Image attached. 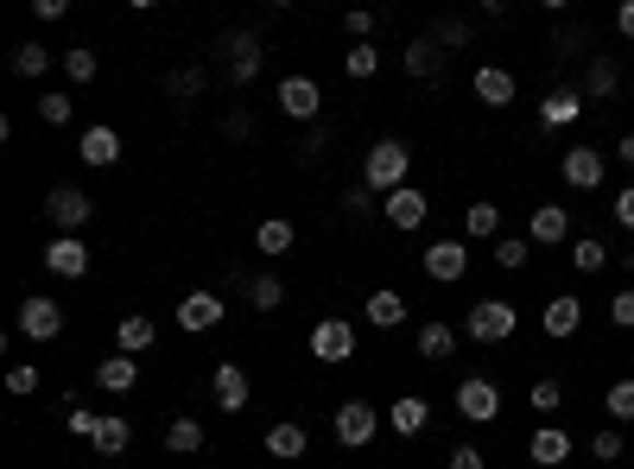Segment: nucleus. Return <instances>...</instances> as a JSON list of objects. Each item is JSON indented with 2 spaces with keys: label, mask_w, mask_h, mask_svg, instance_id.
<instances>
[{
  "label": "nucleus",
  "mask_w": 634,
  "mask_h": 469,
  "mask_svg": "<svg viewBox=\"0 0 634 469\" xmlns=\"http://www.w3.org/2000/svg\"><path fill=\"white\" fill-rule=\"evenodd\" d=\"M406 172H413V147H406V140H374V147H368V159H362L368 191L393 197V191H406Z\"/></svg>",
  "instance_id": "obj_1"
},
{
  "label": "nucleus",
  "mask_w": 634,
  "mask_h": 469,
  "mask_svg": "<svg viewBox=\"0 0 634 469\" xmlns=\"http://www.w3.org/2000/svg\"><path fill=\"white\" fill-rule=\"evenodd\" d=\"M514 330H520V311H514L508 298H476V305H470V318H463V336H470V343H508Z\"/></svg>",
  "instance_id": "obj_2"
},
{
  "label": "nucleus",
  "mask_w": 634,
  "mask_h": 469,
  "mask_svg": "<svg viewBox=\"0 0 634 469\" xmlns=\"http://www.w3.org/2000/svg\"><path fill=\"white\" fill-rule=\"evenodd\" d=\"M90 216H95V204H90V191H77V184H58V191L45 197V222L58 234H83Z\"/></svg>",
  "instance_id": "obj_3"
},
{
  "label": "nucleus",
  "mask_w": 634,
  "mask_h": 469,
  "mask_svg": "<svg viewBox=\"0 0 634 469\" xmlns=\"http://www.w3.org/2000/svg\"><path fill=\"white\" fill-rule=\"evenodd\" d=\"M558 178H565L572 191H603V184H609V159L597 147L577 140V147H565V159H558Z\"/></svg>",
  "instance_id": "obj_4"
},
{
  "label": "nucleus",
  "mask_w": 634,
  "mask_h": 469,
  "mask_svg": "<svg viewBox=\"0 0 634 469\" xmlns=\"http://www.w3.org/2000/svg\"><path fill=\"white\" fill-rule=\"evenodd\" d=\"M13 330L32 336V343H51V336H64V305H58V298H20Z\"/></svg>",
  "instance_id": "obj_5"
},
{
  "label": "nucleus",
  "mask_w": 634,
  "mask_h": 469,
  "mask_svg": "<svg viewBox=\"0 0 634 469\" xmlns=\"http://www.w3.org/2000/svg\"><path fill=\"white\" fill-rule=\"evenodd\" d=\"M457 412H463L470 425H495V412H502V387L488 381V375H470V381L457 387Z\"/></svg>",
  "instance_id": "obj_6"
},
{
  "label": "nucleus",
  "mask_w": 634,
  "mask_h": 469,
  "mask_svg": "<svg viewBox=\"0 0 634 469\" xmlns=\"http://www.w3.org/2000/svg\"><path fill=\"white\" fill-rule=\"evenodd\" d=\"M419 266H425V279H438V286H457L463 273H470V248L463 241H431L419 254Z\"/></svg>",
  "instance_id": "obj_7"
},
{
  "label": "nucleus",
  "mask_w": 634,
  "mask_h": 469,
  "mask_svg": "<svg viewBox=\"0 0 634 469\" xmlns=\"http://www.w3.org/2000/svg\"><path fill=\"white\" fill-rule=\"evenodd\" d=\"M374 432H381V412L374 407H362V400H343V407H336V444L362 450V444H374Z\"/></svg>",
  "instance_id": "obj_8"
},
{
  "label": "nucleus",
  "mask_w": 634,
  "mask_h": 469,
  "mask_svg": "<svg viewBox=\"0 0 634 469\" xmlns=\"http://www.w3.org/2000/svg\"><path fill=\"white\" fill-rule=\"evenodd\" d=\"M311 355H318V362H349V355H356V323L349 318H324L318 323V330H311Z\"/></svg>",
  "instance_id": "obj_9"
},
{
  "label": "nucleus",
  "mask_w": 634,
  "mask_h": 469,
  "mask_svg": "<svg viewBox=\"0 0 634 469\" xmlns=\"http://www.w3.org/2000/svg\"><path fill=\"white\" fill-rule=\"evenodd\" d=\"M527 241L533 248H558V241H572V209L565 204H540L527 216Z\"/></svg>",
  "instance_id": "obj_10"
},
{
  "label": "nucleus",
  "mask_w": 634,
  "mask_h": 469,
  "mask_svg": "<svg viewBox=\"0 0 634 469\" xmlns=\"http://www.w3.org/2000/svg\"><path fill=\"white\" fill-rule=\"evenodd\" d=\"M381 209H388V222H393V229H419L425 216H431V197H425L419 184H406V191L381 197Z\"/></svg>",
  "instance_id": "obj_11"
},
{
  "label": "nucleus",
  "mask_w": 634,
  "mask_h": 469,
  "mask_svg": "<svg viewBox=\"0 0 634 469\" xmlns=\"http://www.w3.org/2000/svg\"><path fill=\"white\" fill-rule=\"evenodd\" d=\"M210 393H216V407L222 412H247V393H254V387H247L242 362H222V368L210 375Z\"/></svg>",
  "instance_id": "obj_12"
},
{
  "label": "nucleus",
  "mask_w": 634,
  "mask_h": 469,
  "mask_svg": "<svg viewBox=\"0 0 634 469\" xmlns=\"http://www.w3.org/2000/svg\"><path fill=\"white\" fill-rule=\"evenodd\" d=\"M45 266H51L58 279H83V273H90V248H83L77 234H58V241L45 248Z\"/></svg>",
  "instance_id": "obj_13"
},
{
  "label": "nucleus",
  "mask_w": 634,
  "mask_h": 469,
  "mask_svg": "<svg viewBox=\"0 0 634 469\" xmlns=\"http://www.w3.org/2000/svg\"><path fill=\"white\" fill-rule=\"evenodd\" d=\"M279 108H286L292 121H318L324 95H318V83H311V77H286V83H279Z\"/></svg>",
  "instance_id": "obj_14"
},
{
  "label": "nucleus",
  "mask_w": 634,
  "mask_h": 469,
  "mask_svg": "<svg viewBox=\"0 0 634 469\" xmlns=\"http://www.w3.org/2000/svg\"><path fill=\"white\" fill-rule=\"evenodd\" d=\"M527 457H533L540 469H558L565 457H572V432H565V425H540V432L527 438Z\"/></svg>",
  "instance_id": "obj_15"
},
{
  "label": "nucleus",
  "mask_w": 634,
  "mask_h": 469,
  "mask_svg": "<svg viewBox=\"0 0 634 469\" xmlns=\"http://www.w3.org/2000/svg\"><path fill=\"white\" fill-rule=\"evenodd\" d=\"M577 330H584V305H577L572 293H558L545 305V336H552V343H572Z\"/></svg>",
  "instance_id": "obj_16"
},
{
  "label": "nucleus",
  "mask_w": 634,
  "mask_h": 469,
  "mask_svg": "<svg viewBox=\"0 0 634 469\" xmlns=\"http://www.w3.org/2000/svg\"><path fill=\"white\" fill-rule=\"evenodd\" d=\"M445 58H451V52H438V45H431V32H425V38H413V45H406V77L438 83V77H445Z\"/></svg>",
  "instance_id": "obj_17"
},
{
  "label": "nucleus",
  "mask_w": 634,
  "mask_h": 469,
  "mask_svg": "<svg viewBox=\"0 0 634 469\" xmlns=\"http://www.w3.org/2000/svg\"><path fill=\"white\" fill-rule=\"evenodd\" d=\"M222 311H229V305H222L216 293H184L178 323H184V330H216V323H222Z\"/></svg>",
  "instance_id": "obj_18"
},
{
  "label": "nucleus",
  "mask_w": 634,
  "mask_h": 469,
  "mask_svg": "<svg viewBox=\"0 0 634 469\" xmlns=\"http://www.w3.org/2000/svg\"><path fill=\"white\" fill-rule=\"evenodd\" d=\"M134 381H140V355H108V362L95 368V387H102V393H134Z\"/></svg>",
  "instance_id": "obj_19"
},
{
  "label": "nucleus",
  "mask_w": 634,
  "mask_h": 469,
  "mask_svg": "<svg viewBox=\"0 0 634 469\" xmlns=\"http://www.w3.org/2000/svg\"><path fill=\"white\" fill-rule=\"evenodd\" d=\"M77 159H83V165H115V159H122V134H115V127H90V134L77 140Z\"/></svg>",
  "instance_id": "obj_20"
},
{
  "label": "nucleus",
  "mask_w": 634,
  "mask_h": 469,
  "mask_svg": "<svg viewBox=\"0 0 634 469\" xmlns=\"http://www.w3.org/2000/svg\"><path fill=\"white\" fill-rule=\"evenodd\" d=\"M362 318L374 323V330H400V323H406V298L393 293V286H381V293H368Z\"/></svg>",
  "instance_id": "obj_21"
},
{
  "label": "nucleus",
  "mask_w": 634,
  "mask_h": 469,
  "mask_svg": "<svg viewBox=\"0 0 634 469\" xmlns=\"http://www.w3.org/2000/svg\"><path fill=\"white\" fill-rule=\"evenodd\" d=\"M615 89H622V64L597 52V58H590V70H584V95H590V102H609Z\"/></svg>",
  "instance_id": "obj_22"
},
{
  "label": "nucleus",
  "mask_w": 634,
  "mask_h": 469,
  "mask_svg": "<svg viewBox=\"0 0 634 469\" xmlns=\"http://www.w3.org/2000/svg\"><path fill=\"white\" fill-rule=\"evenodd\" d=\"M476 102H488V108H508V102H514V70H502V64H483V70H476Z\"/></svg>",
  "instance_id": "obj_23"
},
{
  "label": "nucleus",
  "mask_w": 634,
  "mask_h": 469,
  "mask_svg": "<svg viewBox=\"0 0 634 469\" xmlns=\"http://www.w3.org/2000/svg\"><path fill=\"white\" fill-rule=\"evenodd\" d=\"M451 355H457V330H451V323H438V318L419 323V362H451Z\"/></svg>",
  "instance_id": "obj_24"
},
{
  "label": "nucleus",
  "mask_w": 634,
  "mask_h": 469,
  "mask_svg": "<svg viewBox=\"0 0 634 469\" xmlns=\"http://www.w3.org/2000/svg\"><path fill=\"white\" fill-rule=\"evenodd\" d=\"M152 336H159V323H152L147 311H134V318H122V323H115V343H122V355H140V350H152Z\"/></svg>",
  "instance_id": "obj_25"
},
{
  "label": "nucleus",
  "mask_w": 634,
  "mask_h": 469,
  "mask_svg": "<svg viewBox=\"0 0 634 469\" xmlns=\"http://www.w3.org/2000/svg\"><path fill=\"white\" fill-rule=\"evenodd\" d=\"M95 450H102V457H122L127 444H134V425H127L122 412H102V425H95Z\"/></svg>",
  "instance_id": "obj_26"
},
{
  "label": "nucleus",
  "mask_w": 634,
  "mask_h": 469,
  "mask_svg": "<svg viewBox=\"0 0 634 469\" xmlns=\"http://www.w3.org/2000/svg\"><path fill=\"white\" fill-rule=\"evenodd\" d=\"M254 70H261V38H254V32L229 38V77H235V83H254Z\"/></svg>",
  "instance_id": "obj_27"
},
{
  "label": "nucleus",
  "mask_w": 634,
  "mask_h": 469,
  "mask_svg": "<svg viewBox=\"0 0 634 469\" xmlns=\"http://www.w3.org/2000/svg\"><path fill=\"white\" fill-rule=\"evenodd\" d=\"M425 419H431V400H419V393H406V400H393V432L400 438H419Z\"/></svg>",
  "instance_id": "obj_28"
},
{
  "label": "nucleus",
  "mask_w": 634,
  "mask_h": 469,
  "mask_svg": "<svg viewBox=\"0 0 634 469\" xmlns=\"http://www.w3.org/2000/svg\"><path fill=\"white\" fill-rule=\"evenodd\" d=\"M577 115H584V95H577V89H552V95H545V108H540L545 127H572Z\"/></svg>",
  "instance_id": "obj_29"
},
{
  "label": "nucleus",
  "mask_w": 634,
  "mask_h": 469,
  "mask_svg": "<svg viewBox=\"0 0 634 469\" xmlns=\"http://www.w3.org/2000/svg\"><path fill=\"white\" fill-rule=\"evenodd\" d=\"M463 234H476V241H502V204H470V209H463Z\"/></svg>",
  "instance_id": "obj_30"
},
{
  "label": "nucleus",
  "mask_w": 634,
  "mask_h": 469,
  "mask_svg": "<svg viewBox=\"0 0 634 469\" xmlns=\"http://www.w3.org/2000/svg\"><path fill=\"white\" fill-rule=\"evenodd\" d=\"M527 407H533V412H540V425H552V412H558V407H565V387H558V381H552V375H540V381H533V387H527Z\"/></svg>",
  "instance_id": "obj_31"
},
{
  "label": "nucleus",
  "mask_w": 634,
  "mask_h": 469,
  "mask_svg": "<svg viewBox=\"0 0 634 469\" xmlns=\"http://www.w3.org/2000/svg\"><path fill=\"white\" fill-rule=\"evenodd\" d=\"M247 305H254V311H279V305H286L279 273H254V279H247Z\"/></svg>",
  "instance_id": "obj_32"
},
{
  "label": "nucleus",
  "mask_w": 634,
  "mask_h": 469,
  "mask_svg": "<svg viewBox=\"0 0 634 469\" xmlns=\"http://www.w3.org/2000/svg\"><path fill=\"white\" fill-rule=\"evenodd\" d=\"M165 450H172V457L204 450V425H197V419H172V425H165Z\"/></svg>",
  "instance_id": "obj_33"
},
{
  "label": "nucleus",
  "mask_w": 634,
  "mask_h": 469,
  "mask_svg": "<svg viewBox=\"0 0 634 469\" xmlns=\"http://www.w3.org/2000/svg\"><path fill=\"white\" fill-rule=\"evenodd\" d=\"M267 450L292 464V457H304V450H311V438H304V425H273V432H267Z\"/></svg>",
  "instance_id": "obj_34"
},
{
  "label": "nucleus",
  "mask_w": 634,
  "mask_h": 469,
  "mask_svg": "<svg viewBox=\"0 0 634 469\" xmlns=\"http://www.w3.org/2000/svg\"><path fill=\"white\" fill-rule=\"evenodd\" d=\"M572 266H577V273H603V266H609V248L597 241V234H577V241H572Z\"/></svg>",
  "instance_id": "obj_35"
},
{
  "label": "nucleus",
  "mask_w": 634,
  "mask_h": 469,
  "mask_svg": "<svg viewBox=\"0 0 634 469\" xmlns=\"http://www.w3.org/2000/svg\"><path fill=\"white\" fill-rule=\"evenodd\" d=\"M254 248H261V254H292V222H279V216L261 222V229H254Z\"/></svg>",
  "instance_id": "obj_36"
},
{
  "label": "nucleus",
  "mask_w": 634,
  "mask_h": 469,
  "mask_svg": "<svg viewBox=\"0 0 634 469\" xmlns=\"http://www.w3.org/2000/svg\"><path fill=\"white\" fill-rule=\"evenodd\" d=\"M495 261L508 266V273H520V266L533 261V241H527V234H502V241H495Z\"/></svg>",
  "instance_id": "obj_37"
},
{
  "label": "nucleus",
  "mask_w": 634,
  "mask_h": 469,
  "mask_svg": "<svg viewBox=\"0 0 634 469\" xmlns=\"http://www.w3.org/2000/svg\"><path fill=\"white\" fill-rule=\"evenodd\" d=\"M95 70H102V58H95L90 45H77V52H64V77H70V83H95Z\"/></svg>",
  "instance_id": "obj_38"
},
{
  "label": "nucleus",
  "mask_w": 634,
  "mask_h": 469,
  "mask_svg": "<svg viewBox=\"0 0 634 469\" xmlns=\"http://www.w3.org/2000/svg\"><path fill=\"white\" fill-rule=\"evenodd\" d=\"M343 70H349L356 83H368V77L381 70V52H374V45H349V52H343Z\"/></svg>",
  "instance_id": "obj_39"
},
{
  "label": "nucleus",
  "mask_w": 634,
  "mask_h": 469,
  "mask_svg": "<svg viewBox=\"0 0 634 469\" xmlns=\"http://www.w3.org/2000/svg\"><path fill=\"white\" fill-rule=\"evenodd\" d=\"M603 407H609V419H615V425H634V375H629V381H615V387H609V400H603Z\"/></svg>",
  "instance_id": "obj_40"
},
{
  "label": "nucleus",
  "mask_w": 634,
  "mask_h": 469,
  "mask_svg": "<svg viewBox=\"0 0 634 469\" xmlns=\"http://www.w3.org/2000/svg\"><path fill=\"white\" fill-rule=\"evenodd\" d=\"M45 70H51V52H45V45H20V52H13V77H45Z\"/></svg>",
  "instance_id": "obj_41"
},
{
  "label": "nucleus",
  "mask_w": 634,
  "mask_h": 469,
  "mask_svg": "<svg viewBox=\"0 0 634 469\" xmlns=\"http://www.w3.org/2000/svg\"><path fill=\"white\" fill-rule=\"evenodd\" d=\"M431 45H438V52H445V45L463 52V45H470V20H438V26H431Z\"/></svg>",
  "instance_id": "obj_42"
},
{
  "label": "nucleus",
  "mask_w": 634,
  "mask_h": 469,
  "mask_svg": "<svg viewBox=\"0 0 634 469\" xmlns=\"http://www.w3.org/2000/svg\"><path fill=\"white\" fill-rule=\"evenodd\" d=\"M204 83H210V77H204L197 64H191V70H172V77H165V89H172V95H204Z\"/></svg>",
  "instance_id": "obj_43"
},
{
  "label": "nucleus",
  "mask_w": 634,
  "mask_h": 469,
  "mask_svg": "<svg viewBox=\"0 0 634 469\" xmlns=\"http://www.w3.org/2000/svg\"><path fill=\"white\" fill-rule=\"evenodd\" d=\"M590 457H597V464H615V457H622V432H615V425H603V432L590 438Z\"/></svg>",
  "instance_id": "obj_44"
},
{
  "label": "nucleus",
  "mask_w": 634,
  "mask_h": 469,
  "mask_svg": "<svg viewBox=\"0 0 634 469\" xmlns=\"http://www.w3.org/2000/svg\"><path fill=\"white\" fill-rule=\"evenodd\" d=\"M38 115L51 121V127H64V121H70V95H64V89L58 95H38Z\"/></svg>",
  "instance_id": "obj_45"
},
{
  "label": "nucleus",
  "mask_w": 634,
  "mask_h": 469,
  "mask_svg": "<svg viewBox=\"0 0 634 469\" xmlns=\"http://www.w3.org/2000/svg\"><path fill=\"white\" fill-rule=\"evenodd\" d=\"M7 393H38V368H32V362L7 368Z\"/></svg>",
  "instance_id": "obj_46"
},
{
  "label": "nucleus",
  "mask_w": 634,
  "mask_h": 469,
  "mask_svg": "<svg viewBox=\"0 0 634 469\" xmlns=\"http://www.w3.org/2000/svg\"><path fill=\"white\" fill-rule=\"evenodd\" d=\"M609 318L622 323V330H634V286H622V293L609 298Z\"/></svg>",
  "instance_id": "obj_47"
},
{
  "label": "nucleus",
  "mask_w": 634,
  "mask_h": 469,
  "mask_svg": "<svg viewBox=\"0 0 634 469\" xmlns=\"http://www.w3.org/2000/svg\"><path fill=\"white\" fill-rule=\"evenodd\" d=\"M343 32H349L356 45H368V32H374V13H362V7H356V13H343Z\"/></svg>",
  "instance_id": "obj_48"
},
{
  "label": "nucleus",
  "mask_w": 634,
  "mask_h": 469,
  "mask_svg": "<svg viewBox=\"0 0 634 469\" xmlns=\"http://www.w3.org/2000/svg\"><path fill=\"white\" fill-rule=\"evenodd\" d=\"M451 469H488V457L476 450V444H457V450H451Z\"/></svg>",
  "instance_id": "obj_49"
},
{
  "label": "nucleus",
  "mask_w": 634,
  "mask_h": 469,
  "mask_svg": "<svg viewBox=\"0 0 634 469\" xmlns=\"http://www.w3.org/2000/svg\"><path fill=\"white\" fill-rule=\"evenodd\" d=\"M615 222L634 234V184H622V191H615Z\"/></svg>",
  "instance_id": "obj_50"
},
{
  "label": "nucleus",
  "mask_w": 634,
  "mask_h": 469,
  "mask_svg": "<svg viewBox=\"0 0 634 469\" xmlns=\"http://www.w3.org/2000/svg\"><path fill=\"white\" fill-rule=\"evenodd\" d=\"M95 425H102V412H83V407H70V432H77V438H95Z\"/></svg>",
  "instance_id": "obj_51"
},
{
  "label": "nucleus",
  "mask_w": 634,
  "mask_h": 469,
  "mask_svg": "<svg viewBox=\"0 0 634 469\" xmlns=\"http://www.w3.org/2000/svg\"><path fill=\"white\" fill-rule=\"evenodd\" d=\"M368 204H374V191H368V184H362V191H349V197H343V209H349V216H368Z\"/></svg>",
  "instance_id": "obj_52"
},
{
  "label": "nucleus",
  "mask_w": 634,
  "mask_h": 469,
  "mask_svg": "<svg viewBox=\"0 0 634 469\" xmlns=\"http://www.w3.org/2000/svg\"><path fill=\"white\" fill-rule=\"evenodd\" d=\"M615 32H622V38H634V0H622V7H615Z\"/></svg>",
  "instance_id": "obj_53"
},
{
  "label": "nucleus",
  "mask_w": 634,
  "mask_h": 469,
  "mask_svg": "<svg viewBox=\"0 0 634 469\" xmlns=\"http://www.w3.org/2000/svg\"><path fill=\"white\" fill-rule=\"evenodd\" d=\"M615 159H622V165L634 172V134H622V147H615Z\"/></svg>",
  "instance_id": "obj_54"
}]
</instances>
